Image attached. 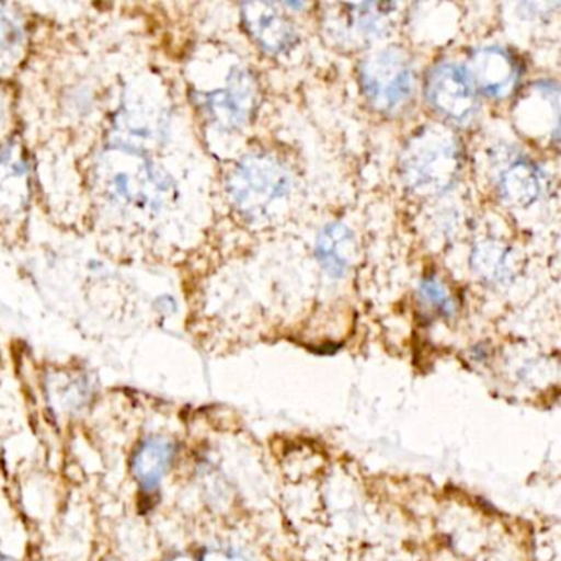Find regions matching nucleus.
I'll return each mask as SVG.
<instances>
[{"label": "nucleus", "instance_id": "1", "mask_svg": "<svg viewBox=\"0 0 561 561\" xmlns=\"http://www.w3.org/2000/svg\"><path fill=\"white\" fill-rule=\"evenodd\" d=\"M461 165L458 137L438 124L415 130L400 159L403 182L416 193L448 192L455 185Z\"/></svg>", "mask_w": 561, "mask_h": 561}, {"label": "nucleus", "instance_id": "2", "mask_svg": "<svg viewBox=\"0 0 561 561\" xmlns=\"http://www.w3.org/2000/svg\"><path fill=\"white\" fill-rule=\"evenodd\" d=\"M290 188V172L271 153H249L229 173L231 202L249 219L261 218L277 199L287 196Z\"/></svg>", "mask_w": 561, "mask_h": 561}, {"label": "nucleus", "instance_id": "3", "mask_svg": "<svg viewBox=\"0 0 561 561\" xmlns=\"http://www.w3.org/2000/svg\"><path fill=\"white\" fill-rule=\"evenodd\" d=\"M413 81L412 61L402 48H386L360 64L364 96L379 113L392 114L402 107L412 96Z\"/></svg>", "mask_w": 561, "mask_h": 561}, {"label": "nucleus", "instance_id": "4", "mask_svg": "<svg viewBox=\"0 0 561 561\" xmlns=\"http://www.w3.org/2000/svg\"><path fill=\"white\" fill-rule=\"evenodd\" d=\"M426 100L433 110L456 124L469 123L478 111V94L468 70L451 61L436 65L430 71Z\"/></svg>", "mask_w": 561, "mask_h": 561}, {"label": "nucleus", "instance_id": "5", "mask_svg": "<svg viewBox=\"0 0 561 561\" xmlns=\"http://www.w3.org/2000/svg\"><path fill=\"white\" fill-rule=\"evenodd\" d=\"M466 70L474 88L494 100L511 96L522 75L517 58L502 47L479 48L471 55Z\"/></svg>", "mask_w": 561, "mask_h": 561}, {"label": "nucleus", "instance_id": "6", "mask_svg": "<svg viewBox=\"0 0 561 561\" xmlns=\"http://www.w3.org/2000/svg\"><path fill=\"white\" fill-rule=\"evenodd\" d=\"M31 199V173L24 150L15 140L0 147V219L18 222Z\"/></svg>", "mask_w": 561, "mask_h": 561}, {"label": "nucleus", "instance_id": "7", "mask_svg": "<svg viewBox=\"0 0 561 561\" xmlns=\"http://www.w3.org/2000/svg\"><path fill=\"white\" fill-rule=\"evenodd\" d=\"M242 22L252 41L271 55L284 54L297 44L291 22L274 2H245L241 5Z\"/></svg>", "mask_w": 561, "mask_h": 561}, {"label": "nucleus", "instance_id": "8", "mask_svg": "<svg viewBox=\"0 0 561 561\" xmlns=\"http://www.w3.org/2000/svg\"><path fill=\"white\" fill-rule=\"evenodd\" d=\"M255 81L249 71L234 70L228 88L206 94L205 110L213 123L225 129L245 124L255 107Z\"/></svg>", "mask_w": 561, "mask_h": 561}, {"label": "nucleus", "instance_id": "9", "mask_svg": "<svg viewBox=\"0 0 561 561\" xmlns=\"http://www.w3.org/2000/svg\"><path fill=\"white\" fill-rule=\"evenodd\" d=\"M176 446L172 439L162 435H150L134 449V479L144 494H152L162 484L175 459Z\"/></svg>", "mask_w": 561, "mask_h": 561}, {"label": "nucleus", "instance_id": "10", "mask_svg": "<svg viewBox=\"0 0 561 561\" xmlns=\"http://www.w3.org/2000/svg\"><path fill=\"white\" fill-rule=\"evenodd\" d=\"M341 12L337 15V24H331L333 31L337 32V37L351 38H373L382 37L390 31L392 18L396 14L397 4H383V2H366V4H340Z\"/></svg>", "mask_w": 561, "mask_h": 561}, {"label": "nucleus", "instance_id": "11", "mask_svg": "<svg viewBox=\"0 0 561 561\" xmlns=\"http://www.w3.org/2000/svg\"><path fill=\"white\" fill-rule=\"evenodd\" d=\"M318 262L330 277L341 278L350 271L351 262L356 254V241L347 226L331 222L321 229L314 249Z\"/></svg>", "mask_w": 561, "mask_h": 561}, {"label": "nucleus", "instance_id": "12", "mask_svg": "<svg viewBox=\"0 0 561 561\" xmlns=\"http://www.w3.org/2000/svg\"><path fill=\"white\" fill-rule=\"evenodd\" d=\"M47 397L57 415H78L90 405L93 387L83 374L55 373L47 380Z\"/></svg>", "mask_w": 561, "mask_h": 561}, {"label": "nucleus", "instance_id": "13", "mask_svg": "<svg viewBox=\"0 0 561 561\" xmlns=\"http://www.w3.org/2000/svg\"><path fill=\"white\" fill-rule=\"evenodd\" d=\"M540 179L537 169L527 160L512 162L499 179V192L511 206L527 208L540 195Z\"/></svg>", "mask_w": 561, "mask_h": 561}, {"label": "nucleus", "instance_id": "14", "mask_svg": "<svg viewBox=\"0 0 561 561\" xmlns=\"http://www.w3.org/2000/svg\"><path fill=\"white\" fill-rule=\"evenodd\" d=\"M476 274L489 284H502L512 275L511 252L497 242H481L471 254Z\"/></svg>", "mask_w": 561, "mask_h": 561}, {"label": "nucleus", "instance_id": "15", "mask_svg": "<svg viewBox=\"0 0 561 561\" xmlns=\"http://www.w3.org/2000/svg\"><path fill=\"white\" fill-rule=\"evenodd\" d=\"M24 44V31L9 12L0 9V71L18 64Z\"/></svg>", "mask_w": 561, "mask_h": 561}, {"label": "nucleus", "instance_id": "16", "mask_svg": "<svg viewBox=\"0 0 561 561\" xmlns=\"http://www.w3.org/2000/svg\"><path fill=\"white\" fill-rule=\"evenodd\" d=\"M420 295L423 304L428 305L432 310L438 311L442 317H453L456 311L455 300H453L445 285L436 278L428 277L420 284Z\"/></svg>", "mask_w": 561, "mask_h": 561}, {"label": "nucleus", "instance_id": "17", "mask_svg": "<svg viewBox=\"0 0 561 561\" xmlns=\"http://www.w3.org/2000/svg\"><path fill=\"white\" fill-rule=\"evenodd\" d=\"M196 561H248L241 553L225 547L205 548L202 553L196 557Z\"/></svg>", "mask_w": 561, "mask_h": 561}, {"label": "nucleus", "instance_id": "18", "mask_svg": "<svg viewBox=\"0 0 561 561\" xmlns=\"http://www.w3.org/2000/svg\"><path fill=\"white\" fill-rule=\"evenodd\" d=\"M5 114H8V98H5L4 91L0 88V127L4 124Z\"/></svg>", "mask_w": 561, "mask_h": 561}, {"label": "nucleus", "instance_id": "19", "mask_svg": "<svg viewBox=\"0 0 561 561\" xmlns=\"http://www.w3.org/2000/svg\"><path fill=\"white\" fill-rule=\"evenodd\" d=\"M165 561H196V558L190 557V554L179 553L173 557L167 558Z\"/></svg>", "mask_w": 561, "mask_h": 561}, {"label": "nucleus", "instance_id": "20", "mask_svg": "<svg viewBox=\"0 0 561 561\" xmlns=\"http://www.w3.org/2000/svg\"><path fill=\"white\" fill-rule=\"evenodd\" d=\"M0 561H15V560H14V558L9 557V554L2 553V551H0Z\"/></svg>", "mask_w": 561, "mask_h": 561}, {"label": "nucleus", "instance_id": "21", "mask_svg": "<svg viewBox=\"0 0 561 561\" xmlns=\"http://www.w3.org/2000/svg\"><path fill=\"white\" fill-rule=\"evenodd\" d=\"M110 561H119V560H110Z\"/></svg>", "mask_w": 561, "mask_h": 561}]
</instances>
